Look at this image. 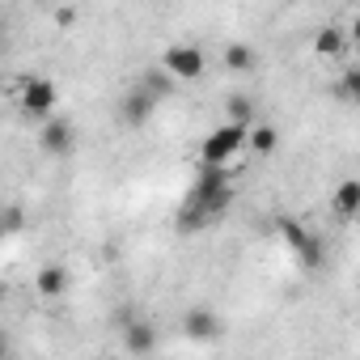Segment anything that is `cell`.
Returning <instances> with one entry per match:
<instances>
[{"label": "cell", "instance_id": "cell-1", "mask_svg": "<svg viewBox=\"0 0 360 360\" xmlns=\"http://www.w3.org/2000/svg\"><path fill=\"white\" fill-rule=\"evenodd\" d=\"M233 200V187H229V174L225 165H204L195 187H191V200L183 208V229H204L208 217H221Z\"/></svg>", "mask_w": 360, "mask_h": 360}, {"label": "cell", "instance_id": "cell-2", "mask_svg": "<svg viewBox=\"0 0 360 360\" xmlns=\"http://www.w3.org/2000/svg\"><path fill=\"white\" fill-rule=\"evenodd\" d=\"M18 102H22V110H26L30 119H47V115H56V106H60V89H56L51 77H26V81L18 85Z\"/></svg>", "mask_w": 360, "mask_h": 360}, {"label": "cell", "instance_id": "cell-3", "mask_svg": "<svg viewBox=\"0 0 360 360\" xmlns=\"http://www.w3.org/2000/svg\"><path fill=\"white\" fill-rule=\"evenodd\" d=\"M242 144H246V127L225 119V123H221L204 144H200V161H204V165H225L229 157H238V153H242Z\"/></svg>", "mask_w": 360, "mask_h": 360}, {"label": "cell", "instance_id": "cell-4", "mask_svg": "<svg viewBox=\"0 0 360 360\" xmlns=\"http://www.w3.org/2000/svg\"><path fill=\"white\" fill-rule=\"evenodd\" d=\"M161 64H165V72L178 77V81H200V77H204V51H200V47H187V43L169 47V51L161 56Z\"/></svg>", "mask_w": 360, "mask_h": 360}, {"label": "cell", "instance_id": "cell-5", "mask_svg": "<svg viewBox=\"0 0 360 360\" xmlns=\"http://www.w3.org/2000/svg\"><path fill=\"white\" fill-rule=\"evenodd\" d=\"M153 106H157V94H153L148 85H136V89L123 94V102H119V119H123L127 127H144L148 115H153Z\"/></svg>", "mask_w": 360, "mask_h": 360}, {"label": "cell", "instance_id": "cell-6", "mask_svg": "<svg viewBox=\"0 0 360 360\" xmlns=\"http://www.w3.org/2000/svg\"><path fill=\"white\" fill-rule=\"evenodd\" d=\"M39 144H43L47 153H56V157H68V153H72V144H77V131H72V123H68V119L47 115V119H43V131H39Z\"/></svg>", "mask_w": 360, "mask_h": 360}, {"label": "cell", "instance_id": "cell-7", "mask_svg": "<svg viewBox=\"0 0 360 360\" xmlns=\"http://www.w3.org/2000/svg\"><path fill=\"white\" fill-rule=\"evenodd\" d=\"M34 292H39V297H47V301L64 297V292H68V271H64L60 263L39 267V276H34Z\"/></svg>", "mask_w": 360, "mask_h": 360}, {"label": "cell", "instance_id": "cell-8", "mask_svg": "<svg viewBox=\"0 0 360 360\" xmlns=\"http://www.w3.org/2000/svg\"><path fill=\"white\" fill-rule=\"evenodd\" d=\"M123 347H127L131 356H148V352L157 347V330L144 326V322H131V326H123Z\"/></svg>", "mask_w": 360, "mask_h": 360}, {"label": "cell", "instance_id": "cell-9", "mask_svg": "<svg viewBox=\"0 0 360 360\" xmlns=\"http://www.w3.org/2000/svg\"><path fill=\"white\" fill-rule=\"evenodd\" d=\"M335 212L343 217V221H352L356 217V208H360V183H356V178H343V183L335 187Z\"/></svg>", "mask_w": 360, "mask_h": 360}, {"label": "cell", "instance_id": "cell-10", "mask_svg": "<svg viewBox=\"0 0 360 360\" xmlns=\"http://www.w3.org/2000/svg\"><path fill=\"white\" fill-rule=\"evenodd\" d=\"M347 51V39H343V30L339 26H326V30H318V39H314V56H322V60H335V56H343Z\"/></svg>", "mask_w": 360, "mask_h": 360}, {"label": "cell", "instance_id": "cell-11", "mask_svg": "<svg viewBox=\"0 0 360 360\" xmlns=\"http://www.w3.org/2000/svg\"><path fill=\"white\" fill-rule=\"evenodd\" d=\"M183 326H187V335H195V339H212V335L221 330V322H217L212 309H187Z\"/></svg>", "mask_w": 360, "mask_h": 360}, {"label": "cell", "instance_id": "cell-12", "mask_svg": "<svg viewBox=\"0 0 360 360\" xmlns=\"http://www.w3.org/2000/svg\"><path fill=\"white\" fill-rule=\"evenodd\" d=\"M246 144H250V153H259V157H267V153H276V144H280V131H276L271 123H259V127H246Z\"/></svg>", "mask_w": 360, "mask_h": 360}, {"label": "cell", "instance_id": "cell-13", "mask_svg": "<svg viewBox=\"0 0 360 360\" xmlns=\"http://www.w3.org/2000/svg\"><path fill=\"white\" fill-rule=\"evenodd\" d=\"M225 119L250 127V123H255V102H250L246 94H229V98H225Z\"/></svg>", "mask_w": 360, "mask_h": 360}, {"label": "cell", "instance_id": "cell-14", "mask_svg": "<svg viewBox=\"0 0 360 360\" xmlns=\"http://www.w3.org/2000/svg\"><path fill=\"white\" fill-rule=\"evenodd\" d=\"M255 64H259L255 47H246V43H229V47H225V68H233V72H250Z\"/></svg>", "mask_w": 360, "mask_h": 360}, {"label": "cell", "instance_id": "cell-15", "mask_svg": "<svg viewBox=\"0 0 360 360\" xmlns=\"http://www.w3.org/2000/svg\"><path fill=\"white\" fill-rule=\"evenodd\" d=\"M280 233H284V242H288V250H292V259H297V255L305 250V242H309V233H305V229H301L297 221H284V225H280Z\"/></svg>", "mask_w": 360, "mask_h": 360}, {"label": "cell", "instance_id": "cell-16", "mask_svg": "<svg viewBox=\"0 0 360 360\" xmlns=\"http://www.w3.org/2000/svg\"><path fill=\"white\" fill-rule=\"evenodd\" d=\"M356 89H360V77H356V72H343V81L335 85V94H339L343 102H356Z\"/></svg>", "mask_w": 360, "mask_h": 360}, {"label": "cell", "instance_id": "cell-17", "mask_svg": "<svg viewBox=\"0 0 360 360\" xmlns=\"http://www.w3.org/2000/svg\"><path fill=\"white\" fill-rule=\"evenodd\" d=\"M56 26H60V30H72V26H77V9H72V5L56 9Z\"/></svg>", "mask_w": 360, "mask_h": 360}]
</instances>
